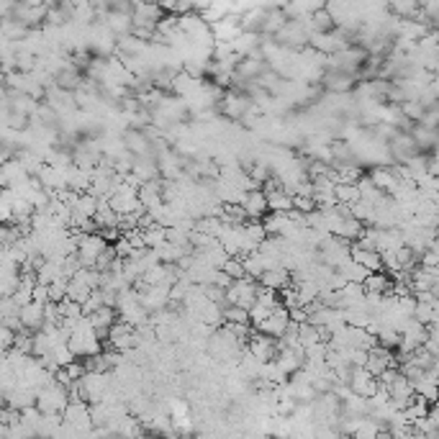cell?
<instances>
[{
	"label": "cell",
	"mask_w": 439,
	"mask_h": 439,
	"mask_svg": "<svg viewBox=\"0 0 439 439\" xmlns=\"http://www.w3.org/2000/svg\"><path fill=\"white\" fill-rule=\"evenodd\" d=\"M324 3L326 0H288L286 6H283V13H286L288 19H306L308 13L324 8Z\"/></svg>",
	"instance_id": "obj_17"
},
{
	"label": "cell",
	"mask_w": 439,
	"mask_h": 439,
	"mask_svg": "<svg viewBox=\"0 0 439 439\" xmlns=\"http://www.w3.org/2000/svg\"><path fill=\"white\" fill-rule=\"evenodd\" d=\"M121 139H123V146H126V152H131L134 157H146V154H152V141H149V136H146L141 128L126 126L123 128Z\"/></svg>",
	"instance_id": "obj_7"
},
{
	"label": "cell",
	"mask_w": 439,
	"mask_h": 439,
	"mask_svg": "<svg viewBox=\"0 0 439 439\" xmlns=\"http://www.w3.org/2000/svg\"><path fill=\"white\" fill-rule=\"evenodd\" d=\"M221 270L229 275L231 281H236V278H244V268H242V260H239V257H229V260L223 262Z\"/></svg>",
	"instance_id": "obj_31"
},
{
	"label": "cell",
	"mask_w": 439,
	"mask_h": 439,
	"mask_svg": "<svg viewBox=\"0 0 439 439\" xmlns=\"http://www.w3.org/2000/svg\"><path fill=\"white\" fill-rule=\"evenodd\" d=\"M0 172H3V183L6 185H16V183H21V180L29 175V172L24 170V165H21L19 159L16 157H11V159H6L3 165H0Z\"/></svg>",
	"instance_id": "obj_22"
},
{
	"label": "cell",
	"mask_w": 439,
	"mask_h": 439,
	"mask_svg": "<svg viewBox=\"0 0 439 439\" xmlns=\"http://www.w3.org/2000/svg\"><path fill=\"white\" fill-rule=\"evenodd\" d=\"M318 83L324 85L326 93H352L357 83L355 72H344V70H324Z\"/></svg>",
	"instance_id": "obj_5"
},
{
	"label": "cell",
	"mask_w": 439,
	"mask_h": 439,
	"mask_svg": "<svg viewBox=\"0 0 439 439\" xmlns=\"http://www.w3.org/2000/svg\"><path fill=\"white\" fill-rule=\"evenodd\" d=\"M26 34H29V26L21 24L19 19H13V16H3L0 19V36L11 39V41H21Z\"/></svg>",
	"instance_id": "obj_21"
},
{
	"label": "cell",
	"mask_w": 439,
	"mask_h": 439,
	"mask_svg": "<svg viewBox=\"0 0 439 439\" xmlns=\"http://www.w3.org/2000/svg\"><path fill=\"white\" fill-rule=\"evenodd\" d=\"M288 21V16L283 13V8H268V13H265V21H262L260 26V34H268V36H273L278 29H281L283 24Z\"/></svg>",
	"instance_id": "obj_24"
},
{
	"label": "cell",
	"mask_w": 439,
	"mask_h": 439,
	"mask_svg": "<svg viewBox=\"0 0 439 439\" xmlns=\"http://www.w3.org/2000/svg\"><path fill=\"white\" fill-rule=\"evenodd\" d=\"M141 239H144V247L154 249L167 239V226H159V223H149L141 229Z\"/></svg>",
	"instance_id": "obj_25"
},
{
	"label": "cell",
	"mask_w": 439,
	"mask_h": 439,
	"mask_svg": "<svg viewBox=\"0 0 439 439\" xmlns=\"http://www.w3.org/2000/svg\"><path fill=\"white\" fill-rule=\"evenodd\" d=\"M398 109H401V113L406 116L408 121H419L421 118V113H424V106H421L419 101H401L398 103Z\"/></svg>",
	"instance_id": "obj_27"
},
{
	"label": "cell",
	"mask_w": 439,
	"mask_h": 439,
	"mask_svg": "<svg viewBox=\"0 0 439 439\" xmlns=\"http://www.w3.org/2000/svg\"><path fill=\"white\" fill-rule=\"evenodd\" d=\"M265 198H268V211H275V213H286V211L293 208V196L283 188V185L268 191Z\"/></svg>",
	"instance_id": "obj_20"
},
{
	"label": "cell",
	"mask_w": 439,
	"mask_h": 439,
	"mask_svg": "<svg viewBox=\"0 0 439 439\" xmlns=\"http://www.w3.org/2000/svg\"><path fill=\"white\" fill-rule=\"evenodd\" d=\"M293 208L301 211V213H308V211L316 208V201H313V196H303V193H296V196H293Z\"/></svg>",
	"instance_id": "obj_30"
},
{
	"label": "cell",
	"mask_w": 439,
	"mask_h": 439,
	"mask_svg": "<svg viewBox=\"0 0 439 439\" xmlns=\"http://www.w3.org/2000/svg\"><path fill=\"white\" fill-rule=\"evenodd\" d=\"M242 208H244V213H247V218H262L268 213V198H265V193H262L260 188L247 191L242 198Z\"/></svg>",
	"instance_id": "obj_12"
},
{
	"label": "cell",
	"mask_w": 439,
	"mask_h": 439,
	"mask_svg": "<svg viewBox=\"0 0 439 439\" xmlns=\"http://www.w3.org/2000/svg\"><path fill=\"white\" fill-rule=\"evenodd\" d=\"M101 306H103V293H101V288H93L88 298L83 301V313L88 316V313H93L96 308H101Z\"/></svg>",
	"instance_id": "obj_28"
},
{
	"label": "cell",
	"mask_w": 439,
	"mask_h": 439,
	"mask_svg": "<svg viewBox=\"0 0 439 439\" xmlns=\"http://www.w3.org/2000/svg\"><path fill=\"white\" fill-rule=\"evenodd\" d=\"M257 283H260V286L273 288V291H281V288L291 286V270L283 268V265H275V268L262 270V275L257 278Z\"/></svg>",
	"instance_id": "obj_14"
},
{
	"label": "cell",
	"mask_w": 439,
	"mask_h": 439,
	"mask_svg": "<svg viewBox=\"0 0 439 439\" xmlns=\"http://www.w3.org/2000/svg\"><path fill=\"white\" fill-rule=\"evenodd\" d=\"M365 293H390L393 288V278H390L385 270H378V273H368V278L363 281Z\"/></svg>",
	"instance_id": "obj_19"
},
{
	"label": "cell",
	"mask_w": 439,
	"mask_h": 439,
	"mask_svg": "<svg viewBox=\"0 0 439 439\" xmlns=\"http://www.w3.org/2000/svg\"><path fill=\"white\" fill-rule=\"evenodd\" d=\"M321 329L318 326H313L311 321H303V324H298V344L301 347H311V344H316V342H321Z\"/></svg>",
	"instance_id": "obj_26"
},
{
	"label": "cell",
	"mask_w": 439,
	"mask_h": 439,
	"mask_svg": "<svg viewBox=\"0 0 439 439\" xmlns=\"http://www.w3.org/2000/svg\"><path fill=\"white\" fill-rule=\"evenodd\" d=\"M416 123H421V126H427V128H437L439 126V106H427Z\"/></svg>",
	"instance_id": "obj_29"
},
{
	"label": "cell",
	"mask_w": 439,
	"mask_h": 439,
	"mask_svg": "<svg viewBox=\"0 0 439 439\" xmlns=\"http://www.w3.org/2000/svg\"><path fill=\"white\" fill-rule=\"evenodd\" d=\"M3 185H6V183H3V172H0V188H3Z\"/></svg>",
	"instance_id": "obj_33"
},
{
	"label": "cell",
	"mask_w": 439,
	"mask_h": 439,
	"mask_svg": "<svg viewBox=\"0 0 439 439\" xmlns=\"http://www.w3.org/2000/svg\"><path fill=\"white\" fill-rule=\"evenodd\" d=\"M239 31H242V26H239V16H231V13L211 24L213 41H231L234 36H239Z\"/></svg>",
	"instance_id": "obj_11"
},
{
	"label": "cell",
	"mask_w": 439,
	"mask_h": 439,
	"mask_svg": "<svg viewBox=\"0 0 439 439\" xmlns=\"http://www.w3.org/2000/svg\"><path fill=\"white\" fill-rule=\"evenodd\" d=\"M244 347H247V352L252 357H257L260 363H268V360H273L275 352H278V339L270 337V334H265V331H249L247 342H244Z\"/></svg>",
	"instance_id": "obj_4"
},
{
	"label": "cell",
	"mask_w": 439,
	"mask_h": 439,
	"mask_svg": "<svg viewBox=\"0 0 439 439\" xmlns=\"http://www.w3.org/2000/svg\"><path fill=\"white\" fill-rule=\"evenodd\" d=\"M408 134L416 141L419 152H434V146H437V128H427L421 126V123H414V126L408 128Z\"/></svg>",
	"instance_id": "obj_18"
},
{
	"label": "cell",
	"mask_w": 439,
	"mask_h": 439,
	"mask_svg": "<svg viewBox=\"0 0 439 439\" xmlns=\"http://www.w3.org/2000/svg\"><path fill=\"white\" fill-rule=\"evenodd\" d=\"M350 257L357 262V265H363L368 273H378V270H383L380 252H378V249H365V247H357V244H352V247H350Z\"/></svg>",
	"instance_id": "obj_13"
},
{
	"label": "cell",
	"mask_w": 439,
	"mask_h": 439,
	"mask_svg": "<svg viewBox=\"0 0 439 439\" xmlns=\"http://www.w3.org/2000/svg\"><path fill=\"white\" fill-rule=\"evenodd\" d=\"M67 401H70V390L64 388L62 383H57L51 378L46 385H41V388L36 390V403H34V406H36L41 414H62Z\"/></svg>",
	"instance_id": "obj_1"
},
{
	"label": "cell",
	"mask_w": 439,
	"mask_h": 439,
	"mask_svg": "<svg viewBox=\"0 0 439 439\" xmlns=\"http://www.w3.org/2000/svg\"><path fill=\"white\" fill-rule=\"evenodd\" d=\"M131 175H134L139 183H144V180H152V178H159V167H157V159L152 157V154H146V157H134V162H131Z\"/></svg>",
	"instance_id": "obj_16"
},
{
	"label": "cell",
	"mask_w": 439,
	"mask_h": 439,
	"mask_svg": "<svg viewBox=\"0 0 439 439\" xmlns=\"http://www.w3.org/2000/svg\"><path fill=\"white\" fill-rule=\"evenodd\" d=\"M273 39L281 46H288V49H303V46H308V31H306V26L301 19H288L273 34Z\"/></svg>",
	"instance_id": "obj_2"
},
{
	"label": "cell",
	"mask_w": 439,
	"mask_h": 439,
	"mask_svg": "<svg viewBox=\"0 0 439 439\" xmlns=\"http://www.w3.org/2000/svg\"><path fill=\"white\" fill-rule=\"evenodd\" d=\"M88 318H90V324H93V329H96L98 339L103 342V339L109 337L111 324H113L116 318H118V311H116L113 306H106V303H103L101 308H96L93 313H88Z\"/></svg>",
	"instance_id": "obj_9"
},
{
	"label": "cell",
	"mask_w": 439,
	"mask_h": 439,
	"mask_svg": "<svg viewBox=\"0 0 439 439\" xmlns=\"http://www.w3.org/2000/svg\"><path fill=\"white\" fill-rule=\"evenodd\" d=\"M144 3H159V0H144Z\"/></svg>",
	"instance_id": "obj_34"
},
{
	"label": "cell",
	"mask_w": 439,
	"mask_h": 439,
	"mask_svg": "<svg viewBox=\"0 0 439 439\" xmlns=\"http://www.w3.org/2000/svg\"><path fill=\"white\" fill-rule=\"evenodd\" d=\"M255 291H257V281L244 275V278H236V281H231L229 286L223 288V298H226V303L249 308V306L255 303Z\"/></svg>",
	"instance_id": "obj_3"
},
{
	"label": "cell",
	"mask_w": 439,
	"mask_h": 439,
	"mask_svg": "<svg viewBox=\"0 0 439 439\" xmlns=\"http://www.w3.org/2000/svg\"><path fill=\"white\" fill-rule=\"evenodd\" d=\"M13 334H16V331L8 329L6 324H0V350H3V352H6L8 347L13 344Z\"/></svg>",
	"instance_id": "obj_32"
},
{
	"label": "cell",
	"mask_w": 439,
	"mask_h": 439,
	"mask_svg": "<svg viewBox=\"0 0 439 439\" xmlns=\"http://www.w3.org/2000/svg\"><path fill=\"white\" fill-rule=\"evenodd\" d=\"M288 324H291V316H288V308L286 306H275L273 311L268 313V318L262 321L260 326H257V331H265V334H270V337H281L283 331L288 329Z\"/></svg>",
	"instance_id": "obj_8"
},
{
	"label": "cell",
	"mask_w": 439,
	"mask_h": 439,
	"mask_svg": "<svg viewBox=\"0 0 439 439\" xmlns=\"http://www.w3.org/2000/svg\"><path fill=\"white\" fill-rule=\"evenodd\" d=\"M19 318H21V326L29 331H36L41 329L44 324V303H39V301H29L19 308Z\"/></svg>",
	"instance_id": "obj_10"
},
{
	"label": "cell",
	"mask_w": 439,
	"mask_h": 439,
	"mask_svg": "<svg viewBox=\"0 0 439 439\" xmlns=\"http://www.w3.org/2000/svg\"><path fill=\"white\" fill-rule=\"evenodd\" d=\"M350 390L352 393H357V395H363V398H370V395L375 393L378 390V378L370 373L368 368H352V373H350Z\"/></svg>",
	"instance_id": "obj_6"
},
{
	"label": "cell",
	"mask_w": 439,
	"mask_h": 439,
	"mask_svg": "<svg viewBox=\"0 0 439 439\" xmlns=\"http://www.w3.org/2000/svg\"><path fill=\"white\" fill-rule=\"evenodd\" d=\"M411 316H414L416 321H421V324H437V316H439L437 301H416Z\"/></svg>",
	"instance_id": "obj_23"
},
{
	"label": "cell",
	"mask_w": 439,
	"mask_h": 439,
	"mask_svg": "<svg viewBox=\"0 0 439 439\" xmlns=\"http://www.w3.org/2000/svg\"><path fill=\"white\" fill-rule=\"evenodd\" d=\"M368 178L373 180V185H375L378 191L383 193H390L395 188V183H398V175H395L393 167H383V165H373V170L368 172Z\"/></svg>",
	"instance_id": "obj_15"
}]
</instances>
